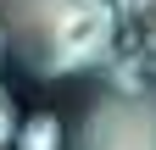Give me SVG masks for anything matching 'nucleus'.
I'll return each mask as SVG.
<instances>
[{
    "instance_id": "nucleus-1",
    "label": "nucleus",
    "mask_w": 156,
    "mask_h": 150,
    "mask_svg": "<svg viewBox=\"0 0 156 150\" xmlns=\"http://www.w3.org/2000/svg\"><path fill=\"white\" fill-rule=\"evenodd\" d=\"M6 39L28 56L34 72L67 78V72L101 67L117 39L112 0H11V33Z\"/></svg>"
},
{
    "instance_id": "nucleus-2",
    "label": "nucleus",
    "mask_w": 156,
    "mask_h": 150,
    "mask_svg": "<svg viewBox=\"0 0 156 150\" xmlns=\"http://www.w3.org/2000/svg\"><path fill=\"white\" fill-rule=\"evenodd\" d=\"M78 150H156V89H112L89 106Z\"/></svg>"
},
{
    "instance_id": "nucleus-3",
    "label": "nucleus",
    "mask_w": 156,
    "mask_h": 150,
    "mask_svg": "<svg viewBox=\"0 0 156 150\" xmlns=\"http://www.w3.org/2000/svg\"><path fill=\"white\" fill-rule=\"evenodd\" d=\"M11 150H62V122H56L50 111L28 117L23 128H17V145H11Z\"/></svg>"
},
{
    "instance_id": "nucleus-4",
    "label": "nucleus",
    "mask_w": 156,
    "mask_h": 150,
    "mask_svg": "<svg viewBox=\"0 0 156 150\" xmlns=\"http://www.w3.org/2000/svg\"><path fill=\"white\" fill-rule=\"evenodd\" d=\"M17 128H23V122H17V106H11V95H6V89H0V150H6V145H17Z\"/></svg>"
},
{
    "instance_id": "nucleus-5",
    "label": "nucleus",
    "mask_w": 156,
    "mask_h": 150,
    "mask_svg": "<svg viewBox=\"0 0 156 150\" xmlns=\"http://www.w3.org/2000/svg\"><path fill=\"white\" fill-rule=\"evenodd\" d=\"M112 11L134 22V17H156V0H112Z\"/></svg>"
},
{
    "instance_id": "nucleus-6",
    "label": "nucleus",
    "mask_w": 156,
    "mask_h": 150,
    "mask_svg": "<svg viewBox=\"0 0 156 150\" xmlns=\"http://www.w3.org/2000/svg\"><path fill=\"white\" fill-rule=\"evenodd\" d=\"M6 50H11V39H6V28H0V56H6Z\"/></svg>"
},
{
    "instance_id": "nucleus-7",
    "label": "nucleus",
    "mask_w": 156,
    "mask_h": 150,
    "mask_svg": "<svg viewBox=\"0 0 156 150\" xmlns=\"http://www.w3.org/2000/svg\"><path fill=\"white\" fill-rule=\"evenodd\" d=\"M151 45H156V22H151Z\"/></svg>"
}]
</instances>
